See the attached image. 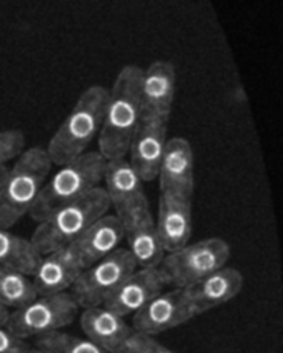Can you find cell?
<instances>
[{
	"label": "cell",
	"mask_w": 283,
	"mask_h": 353,
	"mask_svg": "<svg viewBox=\"0 0 283 353\" xmlns=\"http://www.w3.org/2000/svg\"><path fill=\"white\" fill-rule=\"evenodd\" d=\"M141 74V68L124 66L108 92L97 150L106 161L123 159L128 152L142 110Z\"/></svg>",
	"instance_id": "cell-1"
},
{
	"label": "cell",
	"mask_w": 283,
	"mask_h": 353,
	"mask_svg": "<svg viewBox=\"0 0 283 353\" xmlns=\"http://www.w3.org/2000/svg\"><path fill=\"white\" fill-rule=\"evenodd\" d=\"M108 92L102 85H91L79 97L46 148L52 164L62 165L86 153L101 130Z\"/></svg>",
	"instance_id": "cell-2"
},
{
	"label": "cell",
	"mask_w": 283,
	"mask_h": 353,
	"mask_svg": "<svg viewBox=\"0 0 283 353\" xmlns=\"http://www.w3.org/2000/svg\"><path fill=\"white\" fill-rule=\"evenodd\" d=\"M46 149L33 146L23 150L8 168L0 185V226L10 229L30 212L51 171Z\"/></svg>",
	"instance_id": "cell-3"
},
{
	"label": "cell",
	"mask_w": 283,
	"mask_h": 353,
	"mask_svg": "<svg viewBox=\"0 0 283 353\" xmlns=\"http://www.w3.org/2000/svg\"><path fill=\"white\" fill-rule=\"evenodd\" d=\"M106 160L95 150L86 152L61 168L41 188L29 215L43 221L55 210L76 201L99 186L104 179Z\"/></svg>",
	"instance_id": "cell-4"
},
{
	"label": "cell",
	"mask_w": 283,
	"mask_h": 353,
	"mask_svg": "<svg viewBox=\"0 0 283 353\" xmlns=\"http://www.w3.org/2000/svg\"><path fill=\"white\" fill-rule=\"evenodd\" d=\"M109 208L108 194L98 186L37 222L30 241L40 255H46L77 239L95 221L106 215Z\"/></svg>",
	"instance_id": "cell-5"
},
{
	"label": "cell",
	"mask_w": 283,
	"mask_h": 353,
	"mask_svg": "<svg viewBox=\"0 0 283 353\" xmlns=\"http://www.w3.org/2000/svg\"><path fill=\"white\" fill-rule=\"evenodd\" d=\"M229 256V244L219 237H210L166 252L157 269L166 285L182 288L225 266Z\"/></svg>",
	"instance_id": "cell-6"
},
{
	"label": "cell",
	"mask_w": 283,
	"mask_h": 353,
	"mask_svg": "<svg viewBox=\"0 0 283 353\" xmlns=\"http://www.w3.org/2000/svg\"><path fill=\"white\" fill-rule=\"evenodd\" d=\"M79 309L69 291L37 295L26 305L11 310L4 325L21 339L39 338L69 325Z\"/></svg>",
	"instance_id": "cell-7"
},
{
	"label": "cell",
	"mask_w": 283,
	"mask_h": 353,
	"mask_svg": "<svg viewBox=\"0 0 283 353\" xmlns=\"http://www.w3.org/2000/svg\"><path fill=\"white\" fill-rule=\"evenodd\" d=\"M135 269L137 263L128 250L116 248L83 269L69 292L80 309L104 305L116 287Z\"/></svg>",
	"instance_id": "cell-8"
},
{
	"label": "cell",
	"mask_w": 283,
	"mask_h": 353,
	"mask_svg": "<svg viewBox=\"0 0 283 353\" xmlns=\"http://www.w3.org/2000/svg\"><path fill=\"white\" fill-rule=\"evenodd\" d=\"M115 215L120 221L123 239L127 240V250L137 268H157L166 252L159 240L148 199L144 197Z\"/></svg>",
	"instance_id": "cell-9"
},
{
	"label": "cell",
	"mask_w": 283,
	"mask_h": 353,
	"mask_svg": "<svg viewBox=\"0 0 283 353\" xmlns=\"http://www.w3.org/2000/svg\"><path fill=\"white\" fill-rule=\"evenodd\" d=\"M167 123L168 120L155 113L145 109L141 110L138 124L128 146V161L142 182H150L157 176L167 142Z\"/></svg>",
	"instance_id": "cell-10"
},
{
	"label": "cell",
	"mask_w": 283,
	"mask_h": 353,
	"mask_svg": "<svg viewBox=\"0 0 283 353\" xmlns=\"http://www.w3.org/2000/svg\"><path fill=\"white\" fill-rule=\"evenodd\" d=\"M196 314L182 288H171L150 299L142 309L133 314V330L156 335L178 327Z\"/></svg>",
	"instance_id": "cell-11"
},
{
	"label": "cell",
	"mask_w": 283,
	"mask_h": 353,
	"mask_svg": "<svg viewBox=\"0 0 283 353\" xmlns=\"http://www.w3.org/2000/svg\"><path fill=\"white\" fill-rule=\"evenodd\" d=\"M155 225L164 252L174 251L189 243L192 233V197L160 192Z\"/></svg>",
	"instance_id": "cell-12"
},
{
	"label": "cell",
	"mask_w": 283,
	"mask_h": 353,
	"mask_svg": "<svg viewBox=\"0 0 283 353\" xmlns=\"http://www.w3.org/2000/svg\"><path fill=\"white\" fill-rule=\"evenodd\" d=\"M164 280L157 268H137L109 295L104 306L126 317L137 313L163 292Z\"/></svg>",
	"instance_id": "cell-13"
},
{
	"label": "cell",
	"mask_w": 283,
	"mask_h": 353,
	"mask_svg": "<svg viewBox=\"0 0 283 353\" xmlns=\"http://www.w3.org/2000/svg\"><path fill=\"white\" fill-rule=\"evenodd\" d=\"M242 287V273L237 269L225 265L197 281L182 287V291L197 316L226 303L240 292Z\"/></svg>",
	"instance_id": "cell-14"
},
{
	"label": "cell",
	"mask_w": 283,
	"mask_h": 353,
	"mask_svg": "<svg viewBox=\"0 0 283 353\" xmlns=\"http://www.w3.org/2000/svg\"><path fill=\"white\" fill-rule=\"evenodd\" d=\"M156 178L160 192L193 196V152L185 138L167 139Z\"/></svg>",
	"instance_id": "cell-15"
},
{
	"label": "cell",
	"mask_w": 283,
	"mask_h": 353,
	"mask_svg": "<svg viewBox=\"0 0 283 353\" xmlns=\"http://www.w3.org/2000/svg\"><path fill=\"white\" fill-rule=\"evenodd\" d=\"M123 240V229L116 215H104L86 229L77 239L66 244L70 254L81 269L102 259L116 248Z\"/></svg>",
	"instance_id": "cell-16"
},
{
	"label": "cell",
	"mask_w": 283,
	"mask_h": 353,
	"mask_svg": "<svg viewBox=\"0 0 283 353\" xmlns=\"http://www.w3.org/2000/svg\"><path fill=\"white\" fill-rule=\"evenodd\" d=\"M81 270L79 262L64 245L41 255L30 276L37 295H51L68 291Z\"/></svg>",
	"instance_id": "cell-17"
},
{
	"label": "cell",
	"mask_w": 283,
	"mask_h": 353,
	"mask_svg": "<svg viewBox=\"0 0 283 353\" xmlns=\"http://www.w3.org/2000/svg\"><path fill=\"white\" fill-rule=\"evenodd\" d=\"M175 92V69L168 61L152 62L141 74L142 109L170 119Z\"/></svg>",
	"instance_id": "cell-18"
},
{
	"label": "cell",
	"mask_w": 283,
	"mask_h": 353,
	"mask_svg": "<svg viewBox=\"0 0 283 353\" xmlns=\"http://www.w3.org/2000/svg\"><path fill=\"white\" fill-rule=\"evenodd\" d=\"M80 327L91 342L110 353H117L120 346L133 332L124 317L104 305L86 307L80 314Z\"/></svg>",
	"instance_id": "cell-19"
},
{
	"label": "cell",
	"mask_w": 283,
	"mask_h": 353,
	"mask_svg": "<svg viewBox=\"0 0 283 353\" xmlns=\"http://www.w3.org/2000/svg\"><path fill=\"white\" fill-rule=\"evenodd\" d=\"M104 181V189L116 214L146 197L142 186L144 182L126 157L106 161Z\"/></svg>",
	"instance_id": "cell-20"
},
{
	"label": "cell",
	"mask_w": 283,
	"mask_h": 353,
	"mask_svg": "<svg viewBox=\"0 0 283 353\" xmlns=\"http://www.w3.org/2000/svg\"><path fill=\"white\" fill-rule=\"evenodd\" d=\"M41 255L30 240L0 226V265L10 266L30 276Z\"/></svg>",
	"instance_id": "cell-21"
},
{
	"label": "cell",
	"mask_w": 283,
	"mask_h": 353,
	"mask_svg": "<svg viewBox=\"0 0 283 353\" xmlns=\"http://www.w3.org/2000/svg\"><path fill=\"white\" fill-rule=\"evenodd\" d=\"M37 296L32 279L14 268L0 265V303L10 309H18Z\"/></svg>",
	"instance_id": "cell-22"
},
{
	"label": "cell",
	"mask_w": 283,
	"mask_h": 353,
	"mask_svg": "<svg viewBox=\"0 0 283 353\" xmlns=\"http://www.w3.org/2000/svg\"><path fill=\"white\" fill-rule=\"evenodd\" d=\"M35 346L46 353H110L87 338L57 331L36 338Z\"/></svg>",
	"instance_id": "cell-23"
},
{
	"label": "cell",
	"mask_w": 283,
	"mask_h": 353,
	"mask_svg": "<svg viewBox=\"0 0 283 353\" xmlns=\"http://www.w3.org/2000/svg\"><path fill=\"white\" fill-rule=\"evenodd\" d=\"M117 353H174L160 342H157L153 335L142 334L134 331L120 346Z\"/></svg>",
	"instance_id": "cell-24"
},
{
	"label": "cell",
	"mask_w": 283,
	"mask_h": 353,
	"mask_svg": "<svg viewBox=\"0 0 283 353\" xmlns=\"http://www.w3.org/2000/svg\"><path fill=\"white\" fill-rule=\"evenodd\" d=\"M25 148V135L19 130L0 131V165L17 159Z\"/></svg>",
	"instance_id": "cell-25"
},
{
	"label": "cell",
	"mask_w": 283,
	"mask_h": 353,
	"mask_svg": "<svg viewBox=\"0 0 283 353\" xmlns=\"http://www.w3.org/2000/svg\"><path fill=\"white\" fill-rule=\"evenodd\" d=\"M29 345L18 338L6 325H0V353H22Z\"/></svg>",
	"instance_id": "cell-26"
},
{
	"label": "cell",
	"mask_w": 283,
	"mask_h": 353,
	"mask_svg": "<svg viewBox=\"0 0 283 353\" xmlns=\"http://www.w3.org/2000/svg\"><path fill=\"white\" fill-rule=\"evenodd\" d=\"M8 314H10V310L0 303V325L6 324V321L8 319Z\"/></svg>",
	"instance_id": "cell-27"
},
{
	"label": "cell",
	"mask_w": 283,
	"mask_h": 353,
	"mask_svg": "<svg viewBox=\"0 0 283 353\" xmlns=\"http://www.w3.org/2000/svg\"><path fill=\"white\" fill-rule=\"evenodd\" d=\"M22 353H46V352H43V350H40V349H37L36 346L35 347H32V346H28Z\"/></svg>",
	"instance_id": "cell-28"
},
{
	"label": "cell",
	"mask_w": 283,
	"mask_h": 353,
	"mask_svg": "<svg viewBox=\"0 0 283 353\" xmlns=\"http://www.w3.org/2000/svg\"><path fill=\"white\" fill-rule=\"evenodd\" d=\"M7 171H8V168H7L6 165H0V185H1V182H3V179H4V176H6V174H7Z\"/></svg>",
	"instance_id": "cell-29"
}]
</instances>
